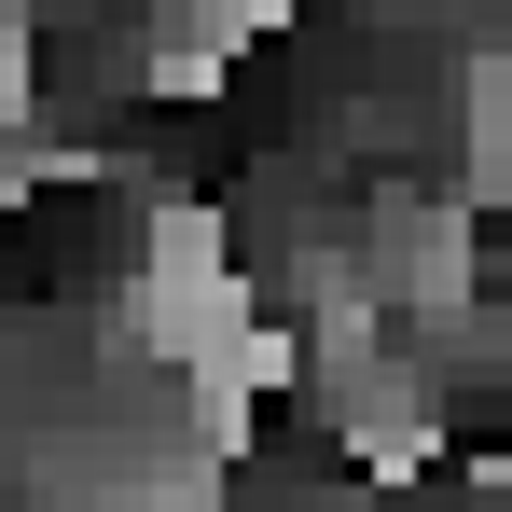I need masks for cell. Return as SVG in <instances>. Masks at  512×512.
I'll return each mask as SVG.
<instances>
[{
	"mask_svg": "<svg viewBox=\"0 0 512 512\" xmlns=\"http://www.w3.org/2000/svg\"><path fill=\"white\" fill-rule=\"evenodd\" d=\"M402 305H416L429 333H471L485 319V222L457 194H416L402 208Z\"/></svg>",
	"mask_w": 512,
	"mask_h": 512,
	"instance_id": "6da1fadb",
	"label": "cell"
},
{
	"mask_svg": "<svg viewBox=\"0 0 512 512\" xmlns=\"http://www.w3.org/2000/svg\"><path fill=\"white\" fill-rule=\"evenodd\" d=\"M457 125H471V194H457V208H471V222L499 208L512 222V56H471V70H457Z\"/></svg>",
	"mask_w": 512,
	"mask_h": 512,
	"instance_id": "7a4b0ae2",
	"label": "cell"
},
{
	"mask_svg": "<svg viewBox=\"0 0 512 512\" xmlns=\"http://www.w3.org/2000/svg\"><path fill=\"white\" fill-rule=\"evenodd\" d=\"M499 443H512V388H499Z\"/></svg>",
	"mask_w": 512,
	"mask_h": 512,
	"instance_id": "3957f363",
	"label": "cell"
}]
</instances>
